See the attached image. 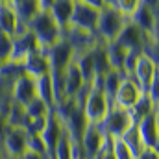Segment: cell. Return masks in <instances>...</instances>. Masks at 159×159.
<instances>
[{"mask_svg":"<svg viewBox=\"0 0 159 159\" xmlns=\"http://www.w3.org/2000/svg\"><path fill=\"white\" fill-rule=\"evenodd\" d=\"M111 107V100L106 96L102 89V74H96L89 83L87 94L81 102V113L87 124H100Z\"/></svg>","mask_w":159,"mask_h":159,"instance_id":"cell-1","label":"cell"},{"mask_svg":"<svg viewBox=\"0 0 159 159\" xmlns=\"http://www.w3.org/2000/svg\"><path fill=\"white\" fill-rule=\"evenodd\" d=\"M26 28L34 34V37L37 39V43H39V46L43 50H48L50 46H54L56 43H59L63 39V30L54 20L50 11H37L26 22Z\"/></svg>","mask_w":159,"mask_h":159,"instance_id":"cell-2","label":"cell"},{"mask_svg":"<svg viewBox=\"0 0 159 159\" xmlns=\"http://www.w3.org/2000/svg\"><path fill=\"white\" fill-rule=\"evenodd\" d=\"M126 20H128V19L120 13L117 7H113V6H104V7L100 9L94 34H96L98 39L102 41V43H106V44L115 43L117 37H119V34H120V30H122V26L126 24Z\"/></svg>","mask_w":159,"mask_h":159,"instance_id":"cell-3","label":"cell"},{"mask_svg":"<svg viewBox=\"0 0 159 159\" xmlns=\"http://www.w3.org/2000/svg\"><path fill=\"white\" fill-rule=\"evenodd\" d=\"M133 124H135V119H133L129 109H124V107H119V106L111 104L107 115L104 117V120L98 126L102 128V131L109 139H120Z\"/></svg>","mask_w":159,"mask_h":159,"instance_id":"cell-4","label":"cell"},{"mask_svg":"<svg viewBox=\"0 0 159 159\" xmlns=\"http://www.w3.org/2000/svg\"><path fill=\"white\" fill-rule=\"evenodd\" d=\"M28 150V133L24 128H6L0 139V156L4 159H20Z\"/></svg>","mask_w":159,"mask_h":159,"instance_id":"cell-5","label":"cell"},{"mask_svg":"<svg viewBox=\"0 0 159 159\" xmlns=\"http://www.w3.org/2000/svg\"><path fill=\"white\" fill-rule=\"evenodd\" d=\"M109 137L102 131V128L98 124H87L85 131L81 133L78 144L81 150V156L85 159H96L98 154L109 144Z\"/></svg>","mask_w":159,"mask_h":159,"instance_id":"cell-6","label":"cell"},{"mask_svg":"<svg viewBox=\"0 0 159 159\" xmlns=\"http://www.w3.org/2000/svg\"><path fill=\"white\" fill-rule=\"evenodd\" d=\"M143 94H144V91L139 87V83L135 80L131 76H124L122 81L119 83V87H117V91H115V96H113L111 104L131 111L135 107V104L141 100Z\"/></svg>","mask_w":159,"mask_h":159,"instance_id":"cell-7","label":"cell"},{"mask_svg":"<svg viewBox=\"0 0 159 159\" xmlns=\"http://www.w3.org/2000/svg\"><path fill=\"white\" fill-rule=\"evenodd\" d=\"M131 78L139 83V87H141L143 91H146V89L159 78L157 61H154L152 57H148V56H144V54H139L137 63H135V69H133V72H131Z\"/></svg>","mask_w":159,"mask_h":159,"instance_id":"cell-8","label":"cell"},{"mask_svg":"<svg viewBox=\"0 0 159 159\" xmlns=\"http://www.w3.org/2000/svg\"><path fill=\"white\" fill-rule=\"evenodd\" d=\"M135 126H137V131L141 135L144 148L159 150V109L146 115L139 122H135Z\"/></svg>","mask_w":159,"mask_h":159,"instance_id":"cell-9","label":"cell"},{"mask_svg":"<svg viewBox=\"0 0 159 159\" xmlns=\"http://www.w3.org/2000/svg\"><path fill=\"white\" fill-rule=\"evenodd\" d=\"M98 15H100V9L85 4L83 0H74L70 24L78 26V28H83V30H89V32H94L96 22H98Z\"/></svg>","mask_w":159,"mask_h":159,"instance_id":"cell-10","label":"cell"},{"mask_svg":"<svg viewBox=\"0 0 159 159\" xmlns=\"http://www.w3.org/2000/svg\"><path fill=\"white\" fill-rule=\"evenodd\" d=\"M26 30V24L19 20L15 4L11 0H2L0 2V32L9 34L11 37L22 34Z\"/></svg>","mask_w":159,"mask_h":159,"instance_id":"cell-11","label":"cell"},{"mask_svg":"<svg viewBox=\"0 0 159 159\" xmlns=\"http://www.w3.org/2000/svg\"><path fill=\"white\" fill-rule=\"evenodd\" d=\"M50 61V70H65L72 61H74V48L67 43L65 39H61L59 43H56L54 46H50L48 50H44Z\"/></svg>","mask_w":159,"mask_h":159,"instance_id":"cell-12","label":"cell"},{"mask_svg":"<svg viewBox=\"0 0 159 159\" xmlns=\"http://www.w3.org/2000/svg\"><path fill=\"white\" fill-rule=\"evenodd\" d=\"M146 39H150V37H146V34L141 30V28H137L129 19L126 20V24L122 26V30H120L119 37H117V44H119L120 48H124L126 52H129V50H137V52H141V48H143V44L146 43Z\"/></svg>","mask_w":159,"mask_h":159,"instance_id":"cell-13","label":"cell"},{"mask_svg":"<svg viewBox=\"0 0 159 159\" xmlns=\"http://www.w3.org/2000/svg\"><path fill=\"white\" fill-rule=\"evenodd\" d=\"M11 98H13V102H17V104H20V106H28L34 98H37V89H35V80L30 78L28 74H20L19 78L13 81V85H11Z\"/></svg>","mask_w":159,"mask_h":159,"instance_id":"cell-14","label":"cell"},{"mask_svg":"<svg viewBox=\"0 0 159 159\" xmlns=\"http://www.w3.org/2000/svg\"><path fill=\"white\" fill-rule=\"evenodd\" d=\"M20 67H22L24 74H28L30 78H34V80L50 74V61H48V56H46V52L43 48L28 54V57L24 59V63Z\"/></svg>","mask_w":159,"mask_h":159,"instance_id":"cell-15","label":"cell"},{"mask_svg":"<svg viewBox=\"0 0 159 159\" xmlns=\"http://www.w3.org/2000/svg\"><path fill=\"white\" fill-rule=\"evenodd\" d=\"M63 131H65L63 122H61V119H59V117L54 113V109H52V111L48 113V117H46L44 129L41 131V139H43V143H44V146H46V150H48V156H50V157H52V152H54V148H56L57 141L61 139Z\"/></svg>","mask_w":159,"mask_h":159,"instance_id":"cell-16","label":"cell"},{"mask_svg":"<svg viewBox=\"0 0 159 159\" xmlns=\"http://www.w3.org/2000/svg\"><path fill=\"white\" fill-rule=\"evenodd\" d=\"M78 157H83L78 141H74L67 133V129H65L63 135H61V139L57 141V144H56L50 159H78Z\"/></svg>","mask_w":159,"mask_h":159,"instance_id":"cell-17","label":"cell"},{"mask_svg":"<svg viewBox=\"0 0 159 159\" xmlns=\"http://www.w3.org/2000/svg\"><path fill=\"white\" fill-rule=\"evenodd\" d=\"M83 87H85V80L72 61L65 69V98H74Z\"/></svg>","mask_w":159,"mask_h":159,"instance_id":"cell-18","label":"cell"},{"mask_svg":"<svg viewBox=\"0 0 159 159\" xmlns=\"http://www.w3.org/2000/svg\"><path fill=\"white\" fill-rule=\"evenodd\" d=\"M74 65L78 67L80 74L83 76L85 83H91L93 78L96 76V69H94V57H93V48L91 50H83L74 56Z\"/></svg>","mask_w":159,"mask_h":159,"instance_id":"cell-19","label":"cell"},{"mask_svg":"<svg viewBox=\"0 0 159 159\" xmlns=\"http://www.w3.org/2000/svg\"><path fill=\"white\" fill-rule=\"evenodd\" d=\"M72 9H74V0H56L54 6L48 11L54 17V20L61 26V30H63V28H67L70 24Z\"/></svg>","mask_w":159,"mask_h":159,"instance_id":"cell-20","label":"cell"},{"mask_svg":"<svg viewBox=\"0 0 159 159\" xmlns=\"http://www.w3.org/2000/svg\"><path fill=\"white\" fill-rule=\"evenodd\" d=\"M35 89H37V98H41L50 109H54L56 107V96H54V87H52L50 74L35 80Z\"/></svg>","mask_w":159,"mask_h":159,"instance_id":"cell-21","label":"cell"},{"mask_svg":"<svg viewBox=\"0 0 159 159\" xmlns=\"http://www.w3.org/2000/svg\"><path fill=\"white\" fill-rule=\"evenodd\" d=\"M122 78H124V74L119 72V70H107L106 74H102V89H104V93L109 100H113L115 91H117L119 83L122 81Z\"/></svg>","mask_w":159,"mask_h":159,"instance_id":"cell-22","label":"cell"},{"mask_svg":"<svg viewBox=\"0 0 159 159\" xmlns=\"http://www.w3.org/2000/svg\"><path fill=\"white\" fill-rule=\"evenodd\" d=\"M15 9H17L19 20L22 24H26L39 11V4H37V0H17L15 2Z\"/></svg>","mask_w":159,"mask_h":159,"instance_id":"cell-23","label":"cell"},{"mask_svg":"<svg viewBox=\"0 0 159 159\" xmlns=\"http://www.w3.org/2000/svg\"><path fill=\"white\" fill-rule=\"evenodd\" d=\"M159 109V104H154L148 96H146V93L141 96V100L135 104V107L131 109V115H133V119L135 122H139L141 119H144L146 115H150V113H154V111H157Z\"/></svg>","mask_w":159,"mask_h":159,"instance_id":"cell-24","label":"cell"},{"mask_svg":"<svg viewBox=\"0 0 159 159\" xmlns=\"http://www.w3.org/2000/svg\"><path fill=\"white\" fill-rule=\"evenodd\" d=\"M122 141H124V144L131 150V154L133 156H137V154H141L143 150H144V144H143V141H141V135H139V131H137V126L133 124L122 137H120Z\"/></svg>","mask_w":159,"mask_h":159,"instance_id":"cell-25","label":"cell"},{"mask_svg":"<svg viewBox=\"0 0 159 159\" xmlns=\"http://www.w3.org/2000/svg\"><path fill=\"white\" fill-rule=\"evenodd\" d=\"M28 119V113H26V107L20 106V104H13L9 115L6 117V126L7 128H24V122Z\"/></svg>","mask_w":159,"mask_h":159,"instance_id":"cell-26","label":"cell"},{"mask_svg":"<svg viewBox=\"0 0 159 159\" xmlns=\"http://www.w3.org/2000/svg\"><path fill=\"white\" fill-rule=\"evenodd\" d=\"M11 52H13V37L9 34L0 32V69L9 63L11 59Z\"/></svg>","mask_w":159,"mask_h":159,"instance_id":"cell-27","label":"cell"},{"mask_svg":"<svg viewBox=\"0 0 159 159\" xmlns=\"http://www.w3.org/2000/svg\"><path fill=\"white\" fill-rule=\"evenodd\" d=\"M50 111H52V109H50L41 98H34V100L26 106V113H28V117H48Z\"/></svg>","mask_w":159,"mask_h":159,"instance_id":"cell-28","label":"cell"},{"mask_svg":"<svg viewBox=\"0 0 159 159\" xmlns=\"http://www.w3.org/2000/svg\"><path fill=\"white\" fill-rule=\"evenodd\" d=\"M111 152H113V156L115 159H135V156L131 154V150L124 144V141L122 139H111Z\"/></svg>","mask_w":159,"mask_h":159,"instance_id":"cell-29","label":"cell"},{"mask_svg":"<svg viewBox=\"0 0 159 159\" xmlns=\"http://www.w3.org/2000/svg\"><path fill=\"white\" fill-rule=\"evenodd\" d=\"M139 4H141V0H115L113 7H117L126 19H129L133 15V11L139 7Z\"/></svg>","mask_w":159,"mask_h":159,"instance_id":"cell-30","label":"cell"},{"mask_svg":"<svg viewBox=\"0 0 159 159\" xmlns=\"http://www.w3.org/2000/svg\"><path fill=\"white\" fill-rule=\"evenodd\" d=\"M28 150H32V152H35V154H41V156H44L46 159H50L48 150H46V146H44L41 135H30V133H28Z\"/></svg>","mask_w":159,"mask_h":159,"instance_id":"cell-31","label":"cell"},{"mask_svg":"<svg viewBox=\"0 0 159 159\" xmlns=\"http://www.w3.org/2000/svg\"><path fill=\"white\" fill-rule=\"evenodd\" d=\"M135 159H159V150H152V148H144L141 154H137Z\"/></svg>","mask_w":159,"mask_h":159,"instance_id":"cell-32","label":"cell"},{"mask_svg":"<svg viewBox=\"0 0 159 159\" xmlns=\"http://www.w3.org/2000/svg\"><path fill=\"white\" fill-rule=\"evenodd\" d=\"M141 6L150 9L154 15H159V0H141Z\"/></svg>","mask_w":159,"mask_h":159,"instance_id":"cell-33","label":"cell"},{"mask_svg":"<svg viewBox=\"0 0 159 159\" xmlns=\"http://www.w3.org/2000/svg\"><path fill=\"white\" fill-rule=\"evenodd\" d=\"M109 144H111V141H109ZM109 144H107L100 154H98V157H96V159H115V156H113V152H111V146H109Z\"/></svg>","mask_w":159,"mask_h":159,"instance_id":"cell-34","label":"cell"},{"mask_svg":"<svg viewBox=\"0 0 159 159\" xmlns=\"http://www.w3.org/2000/svg\"><path fill=\"white\" fill-rule=\"evenodd\" d=\"M20 159H46L44 156H41V154H35V152H32V150H26L24 154H22V157Z\"/></svg>","mask_w":159,"mask_h":159,"instance_id":"cell-35","label":"cell"},{"mask_svg":"<svg viewBox=\"0 0 159 159\" xmlns=\"http://www.w3.org/2000/svg\"><path fill=\"white\" fill-rule=\"evenodd\" d=\"M85 4H89V6H93V7H96V9H102L104 7V2L102 0H83Z\"/></svg>","mask_w":159,"mask_h":159,"instance_id":"cell-36","label":"cell"},{"mask_svg":"<svg viewBox=\"0 0 159 159\" xmlns=\"http://www.w3.org/2000/svg\"><path fill=\"white\" fill-rule=\"evenodd\" d=\"M104 2V6H113L115 4V0H102Z\"/></svg>","mask_w":159,"mask_h":159,"instance_id":"cell-37","label":"cell"},{"mask_svg":"<svg viewBox=\"0 0 159 159\" xmlns=\"http://www.w3.org/2000/svg\"><path fill=\"white\" fill-rule=\"evenodd\" d=\"M78 159H85V157H78Z\"/></svg>","mask_w":159,"mask_h":159,"instance_id":"cell-38","label":"cell"},{"mask_svg":"<svg viewBox=\"0 0 159 159\" xmlns=\"http://www.w3.org/2000/svg\"><path fill=\"white\" fill-rule=\"evenodd\" d=\"M2 159H4V157H2Z\"/></svg>","mask_w":159,"mask_h":159,"instance_id":"cell-39","label":"cell"}]
</instances>
